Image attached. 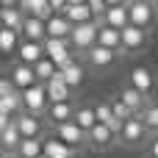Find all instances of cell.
<instances>
[{"label":"cell","instance_id":"7","mask_svg":"<svg viewBox=\"0 0 158 158\" xmlns=\"http://www.w3.org/2000/svg\"><path fill=\"white\" fill-rule=\"evenodd\" d=\"M144 47H147V31L136 28V25H128L122 31V50L125 53H139Z\"/></svg>","mask_w":158,"mask_h":158},{"label":"cell","instance_id":"2","mask_svg":"<svg viewBox=\"0 0 158 158\" xmlns=\"http://www.w3.org/2000/svg\"><path fill=\"white\" fill-rule=\"evenodd\" d=\"M150 139H153V133L147 131V125L142 122V117H133V119H128V122L122 125V133H119V142H122V144L139 147V144H144V142H150Z\"/></svg>","mask_w":158,"mask_h":158},{"label":"cell","instance_id":"29","mask_svg":"<svg viewBox=\"0 0 158 158\" xmlns=\"http://www.w3.org/2000/svg\"><path fill=\"white\" fill-rule=\"evenodd\" d=\"M75 122L89 133V131L97 125V111H94V106H78V111H75Z\"/></svg>","mask_w":158,"mask_h":158},{"label":"cell","instance_id":"37","mask_svg":"<svg viewBox=\"0 0 158 158\" xmlns=\"http://www.w3.org/2000/svg\"><path fill=\"white\" fill-rule=\"evenodd\" d=\"M39 158H47V156H39Z\"/></svg>","mask_w":158,"mask_h":158},{"label":"cell","instance_id":"36","mask_svg":"<svg viewBox=\"0 0 158 158\" xmlns=\"http://www.w3.org/2000/svg\"><path fill=\"white\" fill-rule=\"evenodd\" d=\"M3 158H17V156L14 153H3Z\"/></svg>","mask_w":158,"mask_h":158},{"label":"cell","instance_id":"10","mask_svg":"<svg viewBox=\"0 0 158 158\" xmlns=\"http://www.w3.org/2000/svg\"><path fill=\"white\" fill-rule=\"evenodd\" d=\"M72 31H75V25L64 17V14H53L50 19H47V39H72Z\"/></svg>","mask_w":158,"mask_h":158},{"label":"cell","instance_id":"27","mask_svg":"<svg viewBox=\"0 0 158 158\" xmlns=\"http://www.w3.org/2000/svg\"><path fill=\"white\" fill-rule=\"evenodd\" d=\"M17 158H39L44 156V139H22L19 150L14 153Z\"/></svg>","mask_w":158,"mask_h":158},{"label":"cell","instance_id":"22","mask_svg":"<svg viewBox=\"0 0 158 158\" xmlns=\"http://www.w3.org/2000/svg\"><path fill=\"white\" fill-rule=\"evenodd\" d=\"M94 111H97V122H100V125H108V128H111L117 136L122 133V122L114 117V108H111V103H97V106H94Z\"/></svg>","mask_w":158,"mask_h":158},{"label":"cell","instance_id":"8","mask_svg":"<svg viewBox=\"0 0 158 158\" xmlns=\"http://www.w3.org/2000/svg\"><path fill=\"white\" fill-rule=\"evenodd\" d=\"M117 58H119V53H117V50H108V47H103V44H94V47L86 53V61H89L94 69H108V67L117 64Z\"/></svg>","mask_w":158,"mask_h":158},{"label":"cell","instance_id":"17","mask_svg":"<svg viewBox=\"0 0 158 158\" xmlns=\"http://www.w3.org/2000/svg\"><path fill=\"white\" fill-rule=\"evenodd\" d=\"M0 144H3V153H17L19 144H22V133L17 128V119L6 128H0Z\"/></svg>","mask_w":158,"mask_h":158},{"label":"cell","instance_id":"18","mask_svg":"<svg viewBox=\"0 0 158 158\" xmlns=\"http://www.w3.org/2000/svg\"><path fill=\"white\" fill-rule=\"evenodd\" d=\"M19 8L25 11V17H39V19H50L56 11L50 8V0H19Z\"/></svg>","mask_w":158,"mask_h":158},{"label":"cell","instance_id":"28","mask_svg":"<svg viewBox=\"0 0 158 158\" xmlns=\"http://www.w3.org/2000/svg\"><path fill=\"white\" fill-rule=\"evenodd\" d=\"M33 72H36V81H39V83H50V81H53V78H56L61 69L56 67V61H50V58H42V61L33 67Z\"/></svg>","mask_w":158,"mask_h":158},{"label":"cell","instance_id":"5","mask_svg":"<svg viewBox=\"0 0 158 158\" xmlns=\"http://www.w3.org/2000/svg\"><path fill=\"white\" fill-rule=\"evenodd\" d=\"M56 139H61V142H64V144H69L72 150H75V147H83V144H89V136H86V131H83L78 122L58 125V128H56Z\"/></svg>","mask_w":158,"mask_h":158},{"label":"cell","instance_id":"21","mask_svg":"<svg viewBox=\"0 0 158 158\" xmlns=\"http://www.w3.org/2000/svg\"><path fill=\"white\" fill-rule=\"evenodd\" d=\"M97 44L108 47V50H122V31L111 28V25H100V36H97Z\"/></svg>","mask_w":158,"mask_h":158},{"label":"cell","instance_id":"24","mask_svg":"<svg viewBox=\"0 0 158 158\" xmlns=\"http://www.w3.org/2000/svg\"><path fill=\"white\" fill-rule=\"evenodd\" d=\"M64 17L72 22V25H86V22H94V11L89 6H67L64 8Z\"/></svg>","mask_w":158,"mask_h":158},{"label":"cell","instance_id":"30","mask_svg":"<svg viewBox=\"0 0 158 158\" xmlns=\"http://www.w3.org/2000/svg\"><path fill=\"white\" fill-rule=\"evenodd\" d=\"M61 75H64V81H67V86L69 89H75V86H81L83 83V67L75 61V64H69L67 69H61Z\"/></svg>","mask_w":158,"mask_h":158},{"label":"cell","instance_id":"34","mask_svg":"<svg viewBox=\"0 0 158 158\" xmlns=\"http://www.w3.org/2000/svg\"><path fill=\"white\" fill-rule=\"evenodd\" d=\"M0 8H19V0H0Z\"/></svg>","mask_w":158,"mask_h":158},{"label":"cell","instance_id":"4","mask_svg":"<svg viewBox=\"0 0 158 158\" xmlns=\"http://www.w3.org/2000/svg\"><path fill=\"white\" fill-rule=\"evenodd\" d=\"M128 11H131V25L144 28V31L156 19V6L150 0H128Z\"/></svg>","mask_w":158,"mask_h":158},{"label":"cell","instance_id":"32","mask_svg":"<svg viewBox=\"0 0 158 158\" xmlns=\"http://www.w3.org/2000/svg\"><path fill=\"white\" fill-rule=\"evenodd\" d=\"M111 108H114V117H117L122 125H125L128 119H133V117H136V114H133V111H131V108H128V106H125L119 97H114V100H111Z\"/></svg>","mask_w":158,"mask_h":158},{"label":"cell","instance_id":"9","mask_svg":"<svg viewBox=\"0 0 158 158\" xmlns=\"http://www.w3.org/2000/svg\"><path fill=\"white\" fill-rule=\"evenodd\" d=\"M86 136H89V147H94V150H108L114 142H119V136H117L108 125H100V122H97Z\"/></svg>","mask_w":158,"mask_h":158},{"label":"cell","instance_id":"12","mask_svg":"<svg viewBox=\"0 0 158 158\" xmlns=\"http://www.w3.org/2000/svg\"><path fill=\"white\" fill-rule=\"evenodd\" d=\"M119 100L136 114V117H142L144 111H147V106H150V97L147 94H142L139 89H133V86H125L122 89V94H119Z\"/></svg>","mask_w":158,"mask_h":158},{"label":"cell","instance_id":"33","mask_svg":"<svg viewBox=\"0 0 158 158\" xmlns=\"http://www.w3.org/2000/svg\"><path fill=\"white\" fill-rule=\"evenodd\" d=\"M147 144H150V158H158V133L147 142Z\"/></svg>","mask_w":158,"mask_h":158},{"label":"cell","instance_id":"19","mask_svg":"<svg viewBox=\"0 0 158 158\" xmlns=\"http://www.w3.org/2000/svg\"><path fill=\"white\" fill-rule=\"evenodd\" d=\"M131 86L150 97V92H153V72L147 67H133L131 69Z\"/></svg>","mask_w":158,"mask_h":158},{"label":"cell","instance_id":"16","mask_svg":"<svg viewBox=\"0 0 158 158\" xmlns=\"http://www.w3.org/2000/svg\"><path fill=\"white\" fill-rule=\"evenodd\" d=\"M47 86V97H50V106L53 103H69V94H72V89L67 86V81H64V75L58 72L50 83H44Z\"/></svg>","mask_w":158,"mask_h":158},{"label":"cell","instance_id":"23","mask_svg":"<svg viewBox=\"0 0 158 158\" xmlns=\"http://www.w3.org/2000/svg\"><path fill=\"white\" fill-rule=\"evenodd\" d=\"M44 156L47 158H75V150H72L69 144H64L61 139L47 136V139H44Z\"/></svg>","mask_w":158,"mask_h":158},{"label":"cell","instance_id":"26","mask_svg":"<svg viewBox=\"0 0 158 158\" xmlns=\"http://www.w3.org/2000/svg\"><path fill=\"white\" fill-rule=\"evenodd\" d=\"M19 31H8V28H0V53L3 56H11V53H17L19 50Z\"/></svg>","mask_w":158,"mask_h":158},{"label":"cell","instance_id":"6","mask_svg":"<svg viewBox=\"0 0 158 158\" xmlns=\"http://www.w3.org/2000/svg\"><path fill=\"white\" fill-rule=\"evenodd\" d=\"M11 83L19 89V92H28V89H33L39 81H36V72H33V67H28V64H22V61H17L14 67H11Z\"/></svg>","mask_w":158,"mask_h":158},{"label":"cell","instance_id":"11","mask_svg":"<svg viewBox=\"0 0 158 158\" xmlns=\"http://www.w3.org/2000/svg\"><path fill=\"white\" fill-rule=\"evenodd\" d=\"M17 56H19V61H22V64L36 67L42 58H47V56H44V42H28V39H22V44H19Z\"/></svg>","mask_w":158,"mask_h":158},{"label":"cell","instance_id":"35","mask_svg":"<svg viewBox=\"0 0 158 158\" xmlns=\"http://www.w3.org/2000/svg\"><path fill=\"white\" fill-rule=\"evenodd\" d=\"M108 8H119V6H128V0H106Z\"/></svg>","mask_w":158,"mask_h":158},{"label":"cell","instance_id":"31","mask_svg":"<svg viewBox=\"0 0 158 158\" xmlns=\"http://www.w3.org/2000/svg\"><path fill=\"white\" fill-rule=\"evenodd\" d=\"M142 122L147 125V131H150L153 136L158 133V103H150V106H147V111L142 114Z\"/></svg>","mask_w":158,"mask_h":158},{"label":"cell","instance_id":"13","mask_svg":"<svg viewBox=\"0 0 158 158\" xmlns=\"http://www.w3.org/2000/svg\"><path fill=\"white\" fill-rule=\"evenodd\" d=\"M14 119H17V128H19L22 139H44V136H42V119H39V117L22 111V114H17Z\"/></svg>","mask_w":158,"mask_h":158},{"label":"cell","instance_id":"20","mask_svg":"<svg viewBox=\"0 0 158 158\" xmlns=\"http://www.w3.org/2000/svg\"><path fill=\"white\" fill-rule=\"evenodd\" d=\"M103 25H111V28H117V31H125V28L131 25V11H128V6L108 8L106 17H103Z\"/></svg>","mask_w":158,"mask_h":158},{"label":"cell","instance_id":"1","mask_svg":"<svg viewBox=\"0 0 158 158\" xmlns=\"http://www.w3.org/2000/svg\"><path fill=\"white\" fill-rule=\"evenodd\" d=\"M97 36H100V25L97 22H86V25H75L72 31V50L78 58H86V53L97 44Z\"/></svg>","mask_w":158,"mask_h":158},{"label":"cell","instance_id":"14","mask_svg":"<svg viewBox=\"0 0 158 158\" xmlns=\"http://www.w3.org/2000/svg\"><path fill=\"white\" fill-rule=\"evenodd\" d=\"M75 106L72 103H53L50 108H47V119H50V125L53 128H58V125H67V122H75Z\"/></svg>","mask_w":158,"mask_h":158},{"label":"cell","instance_id":"3","mask_svg":"<svg viewBox=\"0 0 158 158\" xmlns=\"http://www.w3.org/2000/svg\"><path fill=\"white\" fill-rule=\"evenodd\" d=\"M22 103H25V111H28V114H33V117H42V114H47V108H50L47 86H44V83H36L33 89L22 92Z\"/></svg>","mask_w":158,"mask_h":158},{"label":"cell","instance_id":"15","mask_svg":"<svg viewBox=\"0 0 158 158\" xmlns=\"http://www.w3.org/2000/svg\"><path fill=\"white\" fill-rule=\"evenodd\" d=\"M19 33L28 42H44L47 39V22L39 19V17H25V25H22Z\"/></svg>","mask_w":158,"mask_h":158},{"label":"cell","instance_id":"38","mask_svg":"<svg viewBox=\"0 0 158 158\" xmlns=\"http://www.w3.org/2000/svg\"><path fill=\"white\" fill-rule=\"evenodd\" d=\"M75 158H78V156H75Z\"/></svg>","mask_w":158,"mask_h":158},{"label":"cell","instance_id":"25","mask_svg":"<svg viewBox=\"0 0 158 158\" xmlns=\"http://www.w3.org/2000/svg\"><path fill=\"white\" fill-rule=\"evenodd\" d=\"M0 22L8 31H22L25 25V11L22 8H0Z\"/></svg>","mask_w":158,"mask_h":158}]
</instances>
